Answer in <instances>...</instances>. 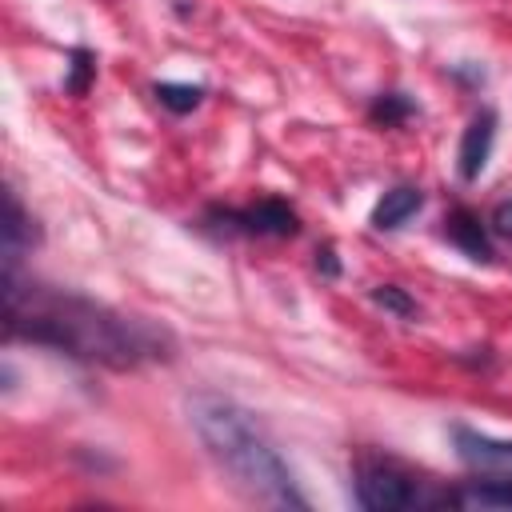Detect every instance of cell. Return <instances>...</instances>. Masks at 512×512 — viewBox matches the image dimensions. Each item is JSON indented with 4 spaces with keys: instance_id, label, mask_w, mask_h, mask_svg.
Instances as JSON below:
<instances>
[{
    "instance_id": "6da1fadb",
    "label": "cell",
    "mask_w": 512,
    "mask_h": 512,
    "mask_svg": "<svg viewBox=\"0 0 512 512\" xmlns=\"http://www.w3.org/2000/svg\"><path fill=\"white\" fill-rule=\"evenodd\" d=\"M4 328L16 340L48 344L104 368H136L172 356V336L164 328L72 292L20 280L16 268H4Z\"/></svg>"
},
{
    "instance_id": "7a4b0ae2",
    "label": "cell",
    "mask_w": 512,
    "mask_h": 512,
    "mask_svg": "<svg viewBox=\"0 0 512 512\" xmlns=\"http://www.w3.org/2000/svg\"><path fill=\"white\" fill-rule=\"evenodd\" d=\"M188 420L196 436L204 440L208 456L232 476V484L244 496L260 504H276V508H308L288 464L280 460L276 444L268 440V432L248 408H240L236 400L220 392H192Z\"/></svg>"
},
{
    "instance_id": "3957f363",
    "label": "cell",
    "mask_w": 512,
    "mask_h": 512,
    "mask_svg": "<svg viewBox=\"0 0 512 512\" xmlns=\"http://www.w3.org/2000/svg\"><path fill=\"white\" fill-rule=\"evenodd\" d=\"M356 500L368 512H396V508L424 504L416 484L400 468H392L384 460H360L356 464Z\"/></svg>"
},
{
    "instance_id": "277c9868",
    "label": "cell",
    "mask_w": 512,
    "mask_h": 512,
    "mask_svg": "<svg viewBox=\"0 0 512 512\" xmlns=\"http://www.w3.org/2000/svg\"><path fill=\"white\" fill-rule=\"evenodd\" d=\"M452 444L464 468L488 476V480H508L512 484V440H496L484 432H472L464 424L452 428Z\"/></svg>"
},
{
    "instance_id": "5b68a950",
    "label": "cell",
    "mask_w": 512,
    "mask_h": 512,
    "mask_svg": "<svg viewBox=\"0 0 512 512\" xmlns=\"http://www.w3.org/2000/svg\"><path fill=\"white\" fill-rule=\"evenodd\" d=\"M224 220L240 224L248 236H296V228H300L296 212L276 196H264V200H256L240 212H224Z\"/></svg>"
},
{
    "instance_id": "8992f818",
    "label": "cell",
    "mask_w": 512,
    "mask_h": 512,
    "mask_svg": "<svg viewBox=\"0 0 512 512\" xmlns=\"http://www.w3.org/2000/svg\"><path fill=\"white\" fill-rule=\"evenodd\" d=\"M492 140H496V112L492 108H480L464 136H460V156H456V168H460V180H476L492 156Z\"/></svg>"
},
{
    "instance_id": "52a82bcc",
    "label": "cell",
    "mask_w": 512,
    "mask_h": 512,
    "mask_svg": "<svg viewBox=\"0 0 512 512\" xmlns=\"http://www.w3.org/2000/svg\"><path fill=\"white\" fill-rule=\"evenodd\" d=\"M420 208H424V192H420L416 184H396V188H388V192L376 200V208H372V228H376V232H392V228L408 224Z\"/></svg>"
},
{
    "instance_id": "ba28073f",
    "label": "cell",
    "mask_w": 512,
    "mask_h": 512,
    "mask_svg": "<svg viewBox=\"0 0 512 512\" xmlns=\"http://www.w3.org/2000/svg\"><path fill=\"white\" fill-rule=\"evenodd\" d=\"M444 236L464 252V256H472V260H480V264H488L496 252H492V240H488V232H484V224H480V216L476 212H468V208H456L448 220H444Z\"/></svg>"
},
{
    "instance_id": "9c48e42d",
    "label": "cell",
    "mask_w": 512,
    "mask_h": 512,
    "mask_svg": "<svg viewBox=\"0 0 512 512\" xmlns=\"http://www.w3.org/2000/svg\"><path fill=\"white\" fill-rule=\"evenodd\" d=\"M4 204H8V216H4V268H16L20 264V252L32 248L40 240V232H36L32 216L24 212V204L16 200V192H8Z\"/></svg>"
},
{
    "instance_id": "30bf717a",
    "label": "cell",
    "mask_w": 512,
    "mask_h": 512,
    "mask_svg": "<svg viewBox=\"0 0 512 512\" xmlns=\"http://www.w3.org/2000/svg\"><path fill=\"white\" fill-rule=\"evenodd\" d=\"M444 504H456V508H512V484L508 480H484V484H468L460 492H448Z\"/></svg>"
},
{
    "instance_id": "8fae6325",
    "label": "cell",
    "mask_w": 512,
    "mask_h": 512,
    "mask_svg": "<svg viewBox=\"0 0 512 512\" xmlns=\"http://www.w3.org/2000/svg\"><path fill=\"white\" fill-rule=\"evenodd\" d=\"M412 112H416V104H412L404 92H380V96L372 100V108H368V116H372L376 124H384V128L404 124Z\"/></svg>"
},
{
    "instance_id": "7c38bea8",
    "label": "cell",
    "mask_w": 512,
    "mask_h": 512,
    "mask_svg": "<svg viewBox=\"0 0 512 512\" xmlns=\"http://www.w3.org/2000/svg\"><path fill=\"white\" fill-rule=\"evenodd\" d=\"M200 96H204L200 84H172V80L156 84V100H160L168 112H192V108L200 104Z\"/></svg>"
},
{
    "instance_id": "4fadbf2b",
    "label": "cell",
    "mask_w": 512,
    "mask_h": 512,
    "mask_svg": "<svg viewBox=\"0 0 512 512\" xmlns=\"http://www.w3.org/2000/svg\"><path fill=\"white\" fill-rule=\"evenodd\" d=\"M92 72H96V56H92L88 48H76V52H72V64H68V80H64V88H68L72 96H84L88 84H92Z\"/></svg>"
},
{
    "instance_id": "5bb4252c",
    "label": "cell",
    "mask_w": 512,
    "mask_h": 512,
    "mask_svg": "<svg viewBox=\"0 0 512 512\" xmlns=\"http://www.w3.org/2000/svg\"><path fill=\"white\" fill-rule=\"evenodd\" d=\"M372 300H376L384 312H396L400 320H412V316H416V300H412L404 288H396V284H380V288H372Z\"/></svg>"
},
{
    "instance_id": "9a60e30c",
    "label": "cell",
    "mask_w": 512,
    "mask_h": 512,
    "mask_svg": "<svg viewBox=\"0 0 512 512\" xmlns=\"http://www.w3.org/2000/svg\"><path fill=\"white\" fill-rule=\"evenodd\" d=\"M492 232L504 236V240H512V200L496 204V212H492Z\"/></svg>"
},
{
    "instance_id": "2e32d148",
    "label": "cell",
    "mask_w": 512,
    "mask_h": 512,
    "mask_svg": "<svg viewBox=\"0 0 512 512\" xmlns=\"http://www.w3.org/2000/svg\"><path fill=\"white\" fill-rule=\"evenodd\" d=\"M316 268H320L324 276H340V264H336V248H332V244H320V248H316Z\"/></svg>"
}]
</instances>
